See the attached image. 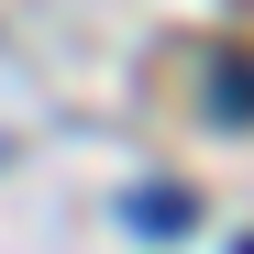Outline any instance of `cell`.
<instances>
[{
    "label": "cell",
    "instance_id": "cell-1",
    "mask_svg": "<svg viewBox=\"0 0 254 254\" xmlns=\"http://www.w3.org/2000/svg\"><path fill=\"white\" fill-rule=\"evenodd\" d=\"M122 221H133V232H166V243H177V232H199V199H188V188H144L133 210H122Z\"/></svg>",
    "mask_w": 254,
    "mask_h": 254
},
{
    "label": "cell",
    "instance_id": "cell-2",
    "mask_svg": "<svg viewBox=\"0 0 254 254\" xmlns=\"http://www.w3.org/2000/svg\"><path fill=\"white\" fill-rule=\"evenodd\" d=\"M221 122H254V66L221 56Z\"/></svg>",
    "mask_w": 254,
    "mask_h": 254
},
{
    "label": "cell",
    "instance_id": "cell-3",
    "mask_svg": "<svg viewBox=\"0 0 254 254\" xmlns=\"http://www.w3.org/2000/svg\"><path fill=\"white\" fill-rule=\"evenodd\" d=\"M232 254H254V232H232Z\"/></svg>",
    "mask_w": 254,
    "mask_h": 254
}]
</instances>
